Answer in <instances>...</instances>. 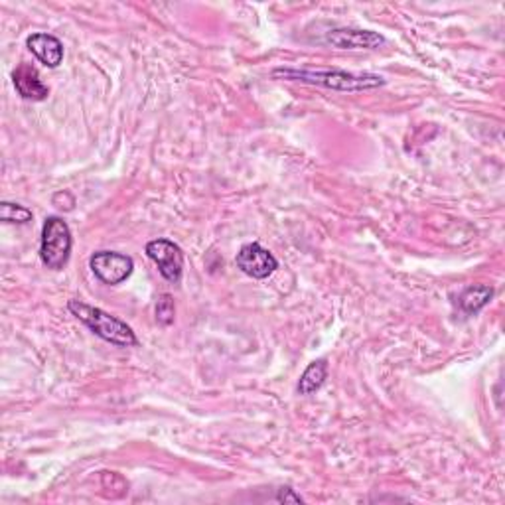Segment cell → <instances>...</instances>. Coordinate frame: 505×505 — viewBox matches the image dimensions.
<instances>
[{
    "mask_svg": "<svg viewBox=\"0 0 505 505\" xmlns=\"http://www.w3.org/2000/svg\"><path fill=\"white\" fill-rule=\"evenodd\" d=\"M72 229L62 217L49 216L42 227V241H40V259L52 270H59L67 265L72 252Z\"/></svg>",
    "mask_w": 505,
    "mask_h": 505,
    "instance_id": "3",
    "label": "cell"
},
{
    "mask_svg": "<svg viewBox=\"0 0 505 505\" xmlns=\"http://www.w3.org/2000/svg\"><path fill=\"white\" fill-rule=\"evenodd\" d=\"M174 316H176L174 300H172L170 295H163L156 302V320L163 326H170L172 322H174Z\"/></svg>",
    "mask_w": 505,
    "mask_h": 505,
    "instance_id": "13",
    "label": "cell"
},
{
    "mask_svg": "<svg viewBox=\"0 0 505 505\" xmlns=\"http://www.w3.org/2000/svg\"><path fill=\"white\" fill-rule=\"evenodd\" d=\"M26 44L30 52H32L40 62L49 69H56L64 62V44L52 34H44V32L32 34L26 40Z\"/></svg>",
    "mask_w": 505,
    "mask_h": 505,
    "instance_id": "9",
    "label": "cell"
},
{
    "mask_svg": "<svg viewBox=\"0 0 505 505\" xmlns=\"http://www.w3.org/2000/svg\"><path fill=\"white\" fill-rule=\"evenodd\" d=\"M326 42L340 49H376L385 44V38L371 30L334 28L326 34Z\"/></svg>",
    "mask_w": 505,
    "mask_h": 505,
    "instance_id": "7",
    "label": "cell"
},
{
    "mask_svg": "<svg viewBox=\"0 0 505 505\" xmlns=\"http://www.w3.org/2000/svg\"><path fill=\"white\" fill-rule=\"evenodd\" d=\"M148 259L156 262V267L168 282H180L184 272V252L170 239H155L146 244Z\"/></svg>",
    "mask_w": 505,
    "mask_h": 505,
    "instance_id": "5",
    "label": "cell"
},
{
    "mask_svg": "<svg viewBox=\"0 0 505 505\" xmlns=\"http://www.w3.org/2000/svg\"><path fill=\"white\" fill-rule=\"evenodd\" d=\"M0 219L4 224H28L32 219V209H28L20 204H10V201H3L0 204Z\"/></svg>",
    "mask_w": 505,
    "mask_h": 505,
    "instance_id": "12",
    "label": "cell"
},
{
    "mask_svg": "<svg viewBox=\"0 0 505 505\" xmlns=\"http://www.w3.org/2000/svg\"><path fill=\"white\" fill-rule=\"evenodd\" d=\"M328 379V361L326 359H318L315 363L305 369V373L300 376L298 381V393L300 395H315L316 391L322 389Z\"/></svg>",
    "mask_w": 505,
    "mask_h": 505,
    "instance_id": "10",
    "label": "cell"
},
{
    "mask_svg": "<svg viewBox=\"0 0 505 505\" xmlns=\"http://www.w3.org/2000/svg\"><path fill=\"white\" fill-rule=\"evenodd\" d=\"M13 82L18 91V95L26 101H44L49 95V89L42 79H40L36 67L28 66V64H20L14 69Z\"/></svg>",
    "mask_w": 505,
    "mask_h": 505,
    "instance_id": "8",
    "label": "cell"
},
{
    "mask_svg": "<svg viewBox=\"0 0 505 505\" xmlns=\"http://www.w3.org/2000/svg\"><path fill=\"white\" fill-rule=\"evenodd\" d=\"M235 262H237V269L244 270L247 277L257 280L269 279L272 272L279 269V261L275 259V255L259 244H247L241 247L235 257Z\"/></svg>",
    "mask_w": 505,
    "mask_h": 505,
    "instance_id": "6",
    "label": "cell"
},
{
    "mask_svg": "<svg viewBox=\"0 0 505 505\" xmlns=\"http://www.w3.org/2000/svg\"><path fill=\"white\" fill-rule=\"evenodd\" d=\"M67 310L72 312L77 320H82L95 336L113 343L117 348H133L138 343L133 328L125 324L123 320H119L117 316H111L105 310L89 306L85 302L79 300H69Z\"/></svg>",
    "mask_w": 505,
    "mask_h": 505,
    "instance_id": "2",
    "label": "cell"
},
{
    "mask_svg": "<svg viewBox=\"0 0 505 505\" xmlns=\"http://www.w3.org/2000/svg\"><path fill=\"white\" fill-rule=\"evenodd\" d=\"M493 297V288L488 285H472L466 290L462 292L460 298H458V305L462 308L464 315H478V312L488 306V302Z\"/></svg>",
    "mask_w": 505,
    "mask_h": 505,
    "instance_id": "11",
    "label": "cell"
},
{
    "mask_svg": "<svg viewBox=\"0 0 505 505\" xmlns=\"http://www.w3.org/2000/svg\"><path fill=\"white\" fill-rule=\"evenodd\" d=\"M277 501L279 503H305V500H302L292 488H280L277 493Z\"/></svg>",
    "mask_w": 505,
    "mask_h": 505,
    "instance_id": "14",
    "label": "cell"
},
{
    "mask_svg": "<svg viewBox=\"0 0 505 505\" xmlns=\"http://www.w3.org/2000/svg\"><path fill=\"white\" fill-rule=\"evenodd\" d=\"M89 267L103 285L115 287L133 275L135 261L117 251H97L89 257Z\"/></svg>",
    "mask_w": 505,
    "mask_h": 505,
    "instance_id": "4",
    "label": "cell"
},
{
    "mask_svg": "<svg viewBox=\"0 0 505 505\" xmlns=\"http://www.w3.org/2000/svg\"><path fill=\"white\" fill-rule=\"evenodd\" d=\"M272 77L282 79V82H300L308 85H320L334 91H369L383 87L387 82L377 74H353L341 72V69H315V67H277Z\"/></svg>",
    "mask_w": 505,
    "mask_h": 505,
    "instance_id": "1",
    "label": "cell"
}]
</instances>
